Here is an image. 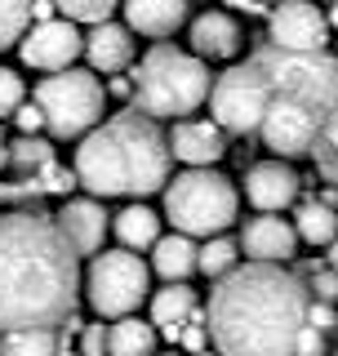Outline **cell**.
Returning a JSON list of instances; mask_svg holds the SVG:
<instances>
[{
    "label": "cell",
    "mask_w": 338,
    "mask_h": 356,
    "mask_svg": "<svg viewBox=\"0 0 338 356\" xmlns=\"http://www.w3.org/2000/svg\"><path fill=\"white\" fill-rule=\"evenodd\" d=\"M81 285V259L49 214H0V334L58 330L72 321Z\"/></svg>",
    "instance_id": "6da1fadb"
},
{
    "label": "cell",
    "mask_w": 338,
    "mask_h": 356,
    "mask_svg": "<svg viewBox=\"0 0 338 356\" xmlns=\"http://www.w3.org/2000/svg\"><path fill=\"white\" fill-rule=\"evenodd\" d=\"M312 294L285 263H241L209 294V339L218 356H298Z\"/></svg>",
    "instance_id": "7a4b0ae2"
},
{
    "label": "cell",
    "mask_w": 338,
    "mask_h": 356,
    "mask_svg": "<svg viewBox=\"0 0 338 356\" xmlns=\"http://www.w3.org/2000/svg\"><path fill=\"white\" fill-rule=\"evenodd\" d=\"M169 134H161L152 116L138 111H120L89 129L76 147V183L94 200L129 196L143 200L152 192H165L169 183Z\"/></svg>",
    "instance_id": "3957f363"
},
{
    "label": "cell",
    "mask_w": 338,
    "mask_h": 356,
    "mask_svg": "<svg viewBox=\"0 0 338 356\" xmlns=\"http://www.w3.org/2000/svg\"><path fill=\"white\" fill-rule=\"evenodd\" d=\"M209 63L174 44H152L134 72V103L152 120H183L209 98Z\"/></svg>",
    "instance_id": "277c9868"
},
{
    "label": "cell",
    "mask_w": 338,
    "mask_h": 356,
    "mask_svg": "<svg viewBox=\"0 0 338 356\" xmlns=\"http://www.w3.org/2000/svg\"><path fill=\"white\" fill-rule=\"evenodd\" d=\"M241 214L236 183L218 170H183L165 183V218L183 236H223Z\"/></svg>",
    "instance_id": "5b68a950"
},
{
    "label": "cell",
    "mask_w": 338,
    "mask_h": 356,
    "mask_svg": "<svg viewBox=\"0 0 338 356\" xmlns=\"http://www.w3.org/2000/svg\"><path fill=\"white\" fill-rule=\"evenodd\" d=\"M250 58L263 67L276 98H298V103L316 107L325 116L338 111V58L330 49L294 54V49H276V44H258Z\"/></svg>",
    "instance_id": "8992f818"
},
{
    "label": "cell",
    "mask_w": 338,
    "mask_h": 356,
    "mask_svg": "<svg viewBox=\"0 0 338 356\" xmlns=\"http://www.w3.org/2000/svg\"><path fill=\"white\" fill-rule=\"evenodd\" d=\"M36 107L45 111V125L54 138H85L89 129L103 125L107 89L94 72L67 67V72H54L36 85Z\"/></svg>",
    "instance_id": "52a82bcc"
},
{
    "label": "cell",
    "mask_w": 338,
    "mask_h": 356,
    "mask_svg": "<svg viewBox=\"0 0 338 356\" xmlns=\"http://www.w3.org/2000/svg\"><path fill=\"white\" fill-rule=\"evenodd\" d=\"M85 303L98 312V321L134 316L152 289V267L134 250H103L85 267Z\"/></svg>",
    "instance_id": "ba28073f"
},
{
    "label": "cell",
    "mask_w": 338,
    "mask_h": 356,
    "mask_svg": "<svg viewBox=\"0 0 338 356\" xmlns=\"http://www.w3.org/2000/svg\"><path fill=\"white\" fill-rule=\"evenodd\" d=\"M272 85H267L263 67H258L254 58L236 63L227 67L223 76H214V89H209V111L214 120L223 125V134H258V125H263L267 107H272Z\"/></svg>",
    "instance_id": "9c48e42d"
},
{
    "label": "cell",
    "mask_w": 338,
    "mask_h": 356,
    "mask_svg": "<svg viewBox=\"0 0 338 356\" xmlns=\"http://www.w3.org/2000/svg\"><path fill=\"white\" fill-rule=\"evenodd\" d=\"M325 120H330L325 111L298 103V98H272L263 125H258V138L276 161H298V156H312Z\"/></svg>",
    "instance_id": "30bf717a"
},
{
    "label": "cell",
    "mask_w": 338,
    "mask_h": 356,
    "mask_svg": "<svg viewBox=\"0 0 338 356\" xmlns=\"http://www.w3.org/2000/svg\"><path fill=\"white\" fill-rule=\"evenodd\" d=\"M267 44L294 54H321L330 44V18L312 0H280L267 9Z\"/></svg>",
    "instance_id": "8fae6325"
},
{
    "label": "cell",
    "mask_w": 338,
    "mask_h": 356,
    "mask_svg": "<svg viewBox=\"0 0 338 356\" xmlns=\"http://www.w3.org/2000/svg\"><path fill=\"white\" fill-rule=\"evenodd\" d=\"M85 54V36L76 31L72 18H54V22H31V31L18 40V58L36 72H67L76 58Z\"/></svg>",
    "instance_id": "7c38bea8"
},
{
    "label": "cell",
    "mask_w": 338,
    "mask_h": 356,
    "mask_svg": "<svg viewBox=\"0 0 338 356\" xmlns=\"http://www.w3.org/2000/svg\"><path fill=\"white\" fill-rule=\"evenodd\" d=\"M169 152L174 161H183L187 170H214V165L227 156V134L218 120H200V116H183L169 129Z\"/></svg>",
    "instance_id": "4fadbf2b"
},
{
    "label": "cell",
    "mask_w": 338,
    "mask_h": 356,
    "mask_svg": "<svg viewBox=\"0 0 338 356\" xmlns=\"http://www.w3.org/2000/svg\"><path fill=\"white\" fill-rule=\"evenodd\" d=\"M298 174L289 161H258L250 165V174H245V200L258 209V214H280V209H289L298 200Z\"/></svg>",
    "instance_id": "5bb4252c"
},
{
    "label": "cell",
    "mask_w": 338,
    "mask_h": 356,
    "mask_svg": "<svg viewBox=\"0 0 338 356\" xmlns=\"http://www.w3.org/2000/svg\"><path fill=\"white\" fill-rule=\"evenodd\" d=\"M187 40H191V54L205 63H232L236 54L245 49V31L227 9H205V14L191 18L187 27Z\"/></svg>",
    "instance_id": "9a60e30c"
},
{
    "label": "cell",
    "mask_w": 338,
    "mask_h": 356,
    "mask_svg": "<svg viewBox=\"0 0 338 356\" xmlns=\"http://www.w3.org/2000/svg\"><path fill=\"white\" fill-rule=\"evenodd\" d=\"M241 254H250V263H289L298 254L294 222L280 218V214H254V218H245Z\"/></svg>",
    "instance_id": "2e32d148"
},
{
    "label": "cell",
    "mask_w": 338,
    "mask_h": 356,
    "mask_svg": "<svg viewBox=\"0 0 338 356\" xmlns=\"http://www.w3.org/2000/svg\"><path fill=\"white\" fill-rule=\"evenodd\" d=\"M58 232L63 241L76 250V259L81 254H103V241H107V227H111V214L103 209V200H67L58 209Z\"/></svg>",
    "instance_id": "e0dca14e"
},
{
    "label": "cell",
    "mask_w": 338,
    "mask_h": 356,
    "mask_svg": "<svg viewBox=\"0 0 338 356\" xmlns=\"http://www.w3.org/2000/svg\"><path fill=\"white\" fill-rule=\"evenodd\" d=\"M85 58L94 72H103V76H116V72H125V67L134 63V31L129 27H120V22H94L89 27V36H85Z\"/></svg>",
    "instance_id": "ac0fdd59"
},
{
    "label": "cell",
    "mask_w": 338,
    "mask_h": 356,
    "mask_svg": "<svg viewBox=\"0 0 338 356\" xmlns=\"http://www.w3.org/2000/svg\"><path fill=\"white\" fill-rule=\"evenodd\" d=\"M120 9H125V27L129 31L152 36V40H165V36H174V31L187 22L191 0H125Z\"/></svg>",
    "instance_id": "d6986e66"
},
{
    "label": "cell",
    "mask_w": 338,
    "mask_h": 356,
    "mask_svg": "<svg viewBox=\"0 0 338 356\" xmlns=\"http://www.w3.org/2000/svg\"><path fill=\"white\" fill-rule=\"evenodd\" d=\"M191 312H196V289H191L187 281L165 285L161 294L152 298V325H156L161 339L178 343V339H183V325L191 321Z\"/></svg>",
    "instance_id": "ffe728a7"
},
{
    "label": "cell",
    "mask_w": 338,
    "mask_h": 356,
    "mask_svg": "<svg viewBox=\"0 0 338 356\" xmlns=\"http://www.w3.org/2000/svg\"><path fill=\"white\" fill-rule=\"evenodd\" d=\"M196 254H200V245L183 236V232H169V236H161L152 245V272L156 276H165L169 285H178V281H187L191 272H196Z\"/></svg>",
    "instance_id": "44dd1931"
},
{
    "label": "cell",
    "mask_w": 338,
    "mask_h": 356,
    "mask_svg": "<svg viewBox=\"0 0 338 356\" xmlns=\"http://www.w3.org/2000/svg\"><path fill=\"white\" fill-rule=\"evenodd\" d=\"M111 232H116L120 250H152L156 241H161V214H156L152 205H143V200H134L125 205L116 218H111Z\"/></svg>",
    "instance_id": "7402d4cb"
},
{
    "label": "cell",
    "mask_w": 338,
    "mask_h": 356,
    "mask_svg": "<svg viewBox=\"0 0 338 356\" xmlns=\"http://www.w3.org/2000/svg\"><path fill=\"white\" fill-rule=\"evenodd\" d=\"M107 356H156V325L138 316H120L107 325Z\"/></svg>",
    "instance_id": "603a6c76"
},
{
    "label": "cell",
    "mask_w": 338,
    "mask_h": 356,
    "mask_svg": "<svg viewBox=\"0 0 338 356\" xmlns=\"http://www.w3.org/2000/svg\"><path fill=\"white\" fill-rule=\"evenodd\" d=\"M294 232L307 245H334L338 241V209L325 200H303L294 214Z\"/></svg>",
    "instance_id": "cb8c5ba5"
},
{
    "label": "cell",
    "mask_w": 338,
    "mask_h": 356,
    "mask_svg": "<svg viewBox=\"0 0 338 356\" xmlns=\"http://www.w3.org/2000/svg\"><path fill=\"white\" fill-rule=\"evenodd\" d=\"M236 267H241V241H232V236H209L205 245H200L196 272H205L209 281H223V276L236 272Z\"/></svg>",
    "instance_id": "d4e9b609"
},
{
    "label": "cell",
    "mask_w": 338,
    "mask_h": 356,
    "mask_svg": "<svg viewBox=\"0 0 338 356\" xmlns=\"http://www.w3.org/2000/svg\"><path fill=\"white\" fill-rule=\"evenodd\" d=\"M63 339L54 330H14L0 334V352L5 356H58Z\"/></svg>",
    "instance_id": "484cf974"
},
{
    "label": "cell",
    "mask_w": 338,
    "mask_h": 356,
    "mask_svg": "<svg viewBox=\"0 0 338 356\" xmlns=\"http://www.w3.org/2000/svg\"><path fill=\"white\" fill-rule=\"evenodd\" d=\"M31 5H36V0H0V54L18 49V40L27 36Z\"/></svg>",
    "instance_id": "4316f807"
},
{
    "label": "cell",
    "mask_w": 338,
    "mask_h": 356,
    "mask_svg": "<svg viewBox=\"0 0 338 356\" xmlns=\"http://www.w3.org/2000/svg\"><path fill=\"white\" fill-rule=\"evenodd\" d=\"M58 5V14L63 18H72V22H107L111 18V9H120L125 0H54Z\"/></svg>",
    "instance_id": "83f0119b"
},
{
    "label": "cell",
    "mask_w": 338,
    "mask_h": 356,
    "mask_svg": "<svg viewBox=\"0 0 338 356\" xmlns=\"http://www.w3.org/2000/svg\"><path fill=\"white\" fill-rule=\"evenodd\" d=\"M9 161L18 165V170H45V165L54 161V147L45 138H31V134H22L18 143H9Z\"/></svg>",
    "instance_id": "f1b7e54d"
},
{
    "label": "cell",
    "mask_w": 338,
    "mask_h": 356,
    "mask_svg": "<svg viewBox=\"0 0 338 356\" xmlns=\"http://www.w3.org/2000/svg\"><path fill=\"white\" fill-rule=\"evenodd\" d=\"M312 156H316V170L330 178V183H338V111L325 120V129H321V138H316V147H312Z\"/></svg>",
    "instance_id": "f546056e"
},
{
    "label": "cell",
    "mask_w": 338,
    "mask_h": 356,
    "mask_svg": "<svg viewBox=\"0 0 338 356\" xmlns=\"http://www.w3.org/2000/svg\"><path fill=\"white\" fill-rule=\"evenodd\" d=\"M27 103V85H22V76L14 67H0V120L14 116V111Z\"/></svg>",
    "instance_id": "4dcf8cb0"
},
{
    "label": "cell",
    "mask_w": 338,
    "mask_h": 356,
    "mask_svg": "<svg viewBox=\"0 0 338 356\" xmlns=\"http://www.w3.org/2000/svg\"><path fill=\"white\" fill-rule=\"evenodd\" d=\"M307 294H312V303H338V272L334 267H316L312 272Z\"/></svg>",
    "instance_id": "1f68e13d"
},
{
    "label": "cell",
    "mask_w": 338,
    "mask_h": 356,
    "mask_svg": "<svg viewBox=\"0 0 338 356\" xmlns=\"http://www.w3.org/2000/svg\"><path fill=\"white\" fill-rule=\"evenodd\" d=\"M81 356H107V325H103V321H98V325H85Z\"/></svg>",
    "instance_id": "d6a6232c"
},
{
    "label": "cell",
    "mask_w": 338,
    "mask_h": 356,
    "mask_svg": "<svg viewBox=\"0 0 338 356\" xmlns=\"http://www.w3.org/2000/svg\"><path fill=\"white\" fill-rule=\"evenodd\" d=\"M14 120H18V129H22V134H31V138H36L40 129H49V125H45V111H40L36 103H22V107L14 111Z\"/></svg>",
    "instance_id": "836d02e7"
},
{
    "label": "cell",
    "mask_w": 338,
    "mask_h": 356,
    "mask_svg": "<svg viewBox=\"0 0 338 356\" xmlns=\"http://www.w3.org/2000/svg\"><path fill=\"white\" fill-rule=\"evenodd\" d=\"M307 325H316L321 334L338 330V307H334V303H312V307H307Z\"/></svg>",
    "instance_id": "e575fe53"
},
{
    "label": "cell",
    "mask_w": 338,
    "mask_h": 356,
    "mask_svg": "<svg viewBox=\"0 0 338 356\" xmlns=\"http://www.w3.org/2000/svg\"><path fill=\"white\" fill-rule=\"evenodd\" d=\"M45 187H49V192H72V187H76V170H58V165H45Z\"/></svg>",
    "instance_id": "d590c367"
},
{
    "label": "cell",
    "mask_w": 338,
    "mask_h": 356,
    "mask_svg": "<svg viewBox=\"0 0 338 356\" xmlns=\"http://www.w3.org/2000/svg\"><path fill=\"white\" fill-rule=\"evenodd\" d=\"M298 356H325V334L316 325H303L298 330Z\"/></svg>",
    "instance_id": "8d00e7d4"
},
{
    "label": "cell",
    "mask_w": 338,
    "mask_h": 356,
    "mask_svg": "<svg viewBox=\"0 0 338 356\" xmlns=\"http://www.w3.org/2000/svg\"><path fill=\"white\" fill-rule=\"evenodd\" d=\"M58 18V5H54V0H36V5H31V22H54Z\"/></svg>",
    "instance_id": "74e56055"
},
{
    "label": "cell",
    "mask_w": 338,
    "mask_h": 356,
    "mask_svg": "<svg viewBox=\"0 0 338 356\" xmlns=\"http://www.w3.org/2000/svg\"><path fill=\"white\" fill-rule=\"evenodd\" d=\"M325 18H330V31H338V5H330V9H325Z\"/></svg>",
    "instance_id": "f35d334b"
},
{
    "label": "cell",
    "mask_w": 338,
    "mask_h": 356,
    "mask_svg": "<svg viewBox=\"0 0 338 356\" xmlns=\"http://www.w3.org/2000/svg\"><path fill=\"white\" fill-rule=\"evenodd\" d=\"M9 161V143H5V134H0V165Z\"/></svg>",
    "instance_id": "ab89813d"
},
{
    "label": "cell",
    "mask_w": 338,
    "mask_h": 356,
    "mask_svg": "<svg viewBox=\"0 0 338 356\" xmlns=\"http://www.w3.org/2000/svg\"><path fill=\"white\" fill-rule=\"evenodd\" d=\"M330 267H334V272H338V241L330 245Z\"/></svg>",
    "instance_id": "60d3db41"
},
{
    "label": "cell",
    "mask_w": 338,
    "mask_h": 356,
    "mask_svg": "<svg viewBox=\"0 0 338 356\" xmlns=\"http://www.w3.org/2000/svg\"><path fill=\"white\" fill-rule=\"evenodd\" d=\"M58 356H81V352H72V343L63 339V348H58Z\"/></svg>",
    "instance_id": "b9f144b4"
},
{
    "label": "cell",
    "mask_w": 338,
    "mask_h": 356,
    "mask_svg": "<svg viewBox=\"0 0 338 356\" xmlns=\"http://www.w3.org/2000/svg\"><path fill=\"white\" fill-rule=\"evenodd\" d=\"M196 356H218V352H209V348H205V352H196Z\"/></svg>",
    "instance_id": "7bdbcfd3"
},
{
    "label": "cell",
    "mask_w": 338,
    "mask_h": 356,
    "mask_svg": "<svg viewBox=\"0 0 338 356\" xmlns=\"http://www.w3.org/2000/svg\"><path fill=\"white\" fill-rule=\"evenodd\" d=\"M325 5H338V0H325Z\"/></svg>",
    "instance_id": "ee69618b"
},
{
    "label": "cell",
    "mask_w": 338,
    "mask_h": 356,
    "mask_svg": "<svg viewBox=\"0 0 338 356\" xmlns=\"http://www.w3.org/2000/svg\"><path fill=\"white\" fill-rule=\"evenodd\" d=\"M334 356H338V343H334Z\"/></svg>",
    "instance_id": "f6af8a7d"
},
{
    "label": "cell",
    "mask_w": 338,
    "mask_h": 356,
    "mask_svg": "<svg viewBox=\"0 0 338 356\" xmlns=\"http://www.w3.org/2000/svg\"><path fill=\"white\" fill-rule=\"evenodd\" d=\"M0 356H5V352H0Z\"/></svg>",
    "instance_id": "bcb514c9"
}]
</instances>
